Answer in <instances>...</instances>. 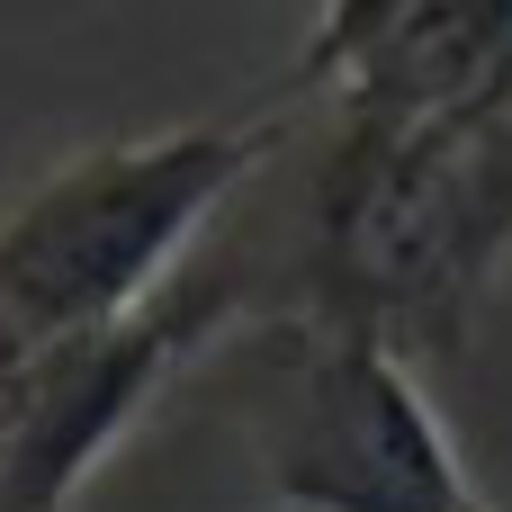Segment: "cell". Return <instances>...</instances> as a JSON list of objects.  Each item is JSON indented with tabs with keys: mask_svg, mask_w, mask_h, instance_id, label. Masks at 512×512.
I'll list each match as a JSON object with an SVG mask.
<instances>
[{
	"mask_svg": "<svg viewBox=\"0 0 512 512\" xmlns=\"http://www.w3.org/2000/svg\"><path fill=\"white\" fill-rule=\"evenodd\" d=\"M216 252L243 270L252 324L324 315L369 324L414 360H459L477 306L512 270V54L459 99H333V135L297 180L279 252Z\"/></svg>",
	"mask_w": 512,
	"mask_h": 512,
	"instance_id": "6da1fadb",
	"label": "cell"
},
{
	"mask_svg": "<svg viewBox=\"0 0 512 512\" xmlns=\"http://www.w3.org/2000/svg\"><path fill=\"white\" fill-rule=\"evenodd\" d=\"M288 117H297V90H279L252 117L117 135L54 162L0 216V351L81 342L153 306L207 252L234 198L279 162Z\"/></svg>",
	"mask_w": 512,
	"mask_h": 512,
	"instance_id": "7a4b0ae2",
	"label": "cell"
},
{
	"mask_svg": "<svg viewBox=\"0 0 512 512\" xmlns=\"http://www.w3.org/2000/svg\"><path fill=\"white\" fill-rule=\"evenodd\" d=\"M270 333L261 477L288 512H504L468 486L405 342L324 315H270Z\"/></svg>",
	"mask_w": 512,
	"mask_h": 512,
	"instance_id": "3957f363",
	"label": "cell"
},
{
	"mask_svg": "<svg viewBox=\"0 0 512 512\" xmlns=\"http://www.w3.org/2000/svg\"><path fill=\"white\" fill-rule=\"evenodd\" d=\"M0 512H27V495H18V360H0Z\"/></svg>",
	"mask_w": 512,
	"mask_h": 512,
	"instance_id": "277c9868",
	"label": "cell"
}]
</instances>
